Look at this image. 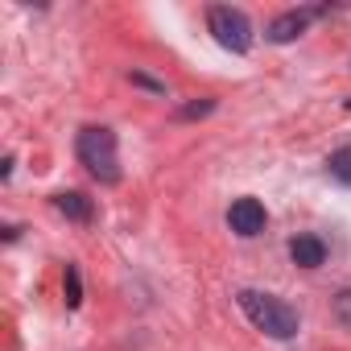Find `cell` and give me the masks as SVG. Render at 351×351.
Wrapping results in <instances>:
<instances>
[{
  "instance_id": "cell-1",
  "label": "cell",
  "mask_w": 351,
  "mask_h": 351,
  "mask_svg": "<svg viewBox=\"0 0 351 351\" xmlns=\"http://www.w3.org/2000/svg\"><path fill=\"white\" fill-rule=\"evenodd\" d=\"M240 310L248 314L252 326H261V330L273 335V339H293V335H298V310L285 306V302L273 298V293L244 289V293H240Z\"/></svg>"
},
{
  "instance_id": "cell-2",
  "label": "cell",
  "mask_w": 351,
  "mask_h": 351,
  "mask_svg": "<svg viewBox=\"0 0 351 351\" xmlns=\"http://www.w3.org/2000/svg\"><path fill=\"white\" fill-rule=\"evenodd\" d=\"M79 161L95 173L99 182H116L120 178V157H116V136L112 128H83L75 141Z\"/></svg>"
},
{
  "instance_id": "cell-3",
  "label": "cell",
  "mask_w": 351,
  "mask_h": 351,
  "mask_svg": "<svg viewBox=\"0 0 351 351\" xmlns=\"http://www.w3.org/2000/svg\"><path fill=\"white\" fill-rule=\"evenodd\" d=\"M207 25H211L215 42H219L223 50H232V54H244V50L252 46V25H248V17H244L240 9H232V5H215V9L207 13Z\"/></svg>"
},
{
  "instance_id": "cell-4",
  "label": "cell",
  "mask_w": 351,
  "mask_h": 351,
  "mask_svg": "<svg viewBox=\"0 0 351 351\" xmlns=\"http://www.w3.org/2000/svg\"><path fill=\"white\" fill-rule=\"evenodd\" d=\"M265 207L256 203V199H236L232 203V211H228V223H232V232L236 236H261L265 232Z\"/></svg>"
},
{
  "instance_id": "cell-5",
  "label": "cell",
  "mask_w": 351,
  "mask_h": 351,
  "mask_svg": "<svg viewBox=\"0 0 351 351\" xmlns=\"http://www.w3.org/2000/svg\"><path fill=\"white\" fill-rule=\"evenodd\" d=\"M310 17H314V13H306V9L281 13V17L269 25V42H293V38H302V34H306V25H310Z\"/></svg>"
},
{
  "instance_id": "cell-6",
  "label": "cell",
  "mask_w": 351,
  "mask_h": 351,
  "mask_svg": "<svg viewBox=\"0 0 351 351\" xmlns=\"http://www.w3.org/2000/svg\"><path fill=\"white\" fill-rule=\"evenodd\" d=\"M289 256H293V265H302V269H318V265L326 261V248H322V240H314V236H298V240L289 244Z\"/></svg>"
},
{
  "instance_id": "cell-7",
  "label": "cell",
  "mask_w": 351,
  "mask_h": 351,
  "mask_svg": "<svg viewBox=\"0 0 351 351\" xmlns=\"http://www.w3.org/2000/svg\"><path fill=\"white\" fill-rule=\"evenodd\" d=\"M54 207H58L66 219H75V223H87V219H91V203H87L83 195H75V191L58 195V199H54Z\"/></svg>"
},
{
  "instance_id": "cell-8",
  "label": "cell",
  "mask_w": 351,
  "mask_h": 351,
  "mask_svg": "<svg viewBox=\"0 0 351 351\" xmlns=\"http://www.w3.org/2000/svg\"><path fill=\"white\" fill-rule=\"evenodd\" d=\"M330 178L343 182V186H351V145L339 149V153H330Z\"/></svg>"
},
{
  "instance_id": "cell-9",
  "label": "cell",
  "mask_w": 351,
  "mask_h": 351,
  "mask_svg": "<svg viewBox=\"0 0 351 351\" xmlns=\"http://www.w3.org/2000/svg\"><path fill=\"white\" fill-rule=\"evenodd\" d=\"M66 302H71V306L83 302V285H79V269H75V265H66Z\"/></svg>"
},
{
  "instance_id": "cell-10",
  "label": "cell",
  "mask_w": 351,
  "mask_h": 351,
  "mask_svg": "<svg viewBox=\"0 0 351 351\" xmlns=\"http://www.w3.org/2000/svg\"><path fill=\"white\" fill-rule=\"evenodd\" d=\"M335 318H339L343 326H351V289H343V293L335 298Z\"/></svg>"
},
{
  "instance_id": "cell-11",
  "label": "cell",
  "mask_w": 351,
  "mask_h": 351,
  "mask_svg": "<svg viewBox=\"0 0 351 351\" xmlns=\"http://www.w3.org/2000/svg\"><path fill=\"white\" fill-rule=\"evenodd\" d=\"M347 108H351V99H347Z\"/></svg>"
}]
</instances>
